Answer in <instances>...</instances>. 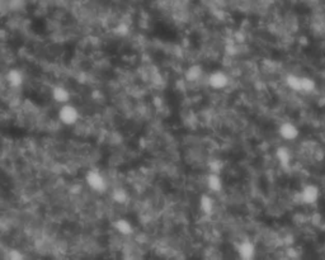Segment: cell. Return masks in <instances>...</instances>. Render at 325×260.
Instances as JSON below:
<instances>
[{"label":"cell","instance_id":"30bf717a","mask_svg":"<svg viewBox=\"0 0 325 260\" xmlns=\"http://www.w3.org/2000/svg\"><path fill=\"white\" fill-rule=\"evenodd\" d=\"M113 226H115V230L122 236H130L133 234L132 223L128 220H126V218H118V220L115 221Z\"/></svg>","mask_w":325,"mask_h":260},{"label":"cell","instance_id":"277c9868","mask_svg":"<svg viewBox=\"0 0 325 260\" xmlns=\"http://www.w3.org/2000/svg\"><path fill=\"white\" fill-rule=\"evenodd\" d=\"M299 198H300V202L303 205L313 206L320 198V190H319V188L315 184H308L301 189Z\"/></svg>","mask_w":325,"mask_h":260},{"label":"cell","instance_id":"8fae6325","mask_svg":"<svg viewBox=\"0 0 325 260\" xmlns=\"http://www.w3.org/2000/svg\"><path fill=\"white\" fill-rule=\"evenodd\" d=\"M202 75H203L202 68H201L200 65H197V64L191 65L184 73L185 80H187L188 83H197V81L202 78Z\"/></svg>","mask_w":325,"mask_h":260},{"label":"cell","instance_id":"e0dca14e","mask_svg":"<svg viewBox=\"0 0 325 260\" xmlns=\"http://www.w3.org/2000/svg\"><path fill=\"white\" fill-rule=\"evenodd\" d=\"M210 170H211V173H218V174H221V171H223V169H224V165H223V163H221V161H219V160H213V161H211L210 163Z\"/></svg>","mask_w":325,"mask_h":260},{"label":"cell","instance_id":"ac0fdd59","mask_svg":"<svg viewBox=\"0 0 325 260\" xmlns=\"http://www.w3.org/2000/svg\"><path fill=\"white\" fill-rule=\"evenodd\" d=\"M8 256H9V259H13V260H22L23 259V254L19 253L18 250H12L9 254H8Z\"/></svg>","mask_w":325,"mask_h":260},{"label":"cell","instance_id":"7a4b0ae2","mask_svg":"<svg viewBox=\"0 0 325 260\" xmlns=\"http://www.w3.org/2000/svg\"><path fill=\"white\" fill-rule=\"evenodd\" d=\"M85 183L92 190L97 193H104L107 190V179L98 170H89L85 175Z\"/></svg>","mask_w":325,"mask_h":260},{"label":"cell","instance_id":"9a60e30c","mask_svg":"<svg viewBox=\"0 0 325 260\" xmlns=\"http://www.w3.org/2000/svg\"><path fill=\"white\" fill-rule=\"evenodd\" d=\"M315 81L309 76H303L301 78V93H311L315 90Z\"/></svg>","mask_w":325,"mask_h":260},{"label":"cell","instance_id":"5b68a950","mask_svg":"<svg viewBox=\"0 0 325 260\" xmlns=\"http://www.w3.org/2000/svg\"><path fill=\"white\" fill-rule=\"evenodd\" d=\"M278 133H280V136L283 138V140L293 141L299 137L300 131H299L297 126L293 125L292 122H283L282 125H280Z\"/></svg>","mask_w":325,"mask_h":260},{"label":"cell","instance_id":"7c38bea8","mask_svg":"<svg viewBox=\"0 0 325 260\" xmlns=\"http://www.w3.org/2000/svg\"><path fill=\"white\" fill-rule=\"evenodd\" d=\"M200 208H201V211L205 213V215H207V216L212 215L213 210H215V200H213V198L208 194L201 195Z\"/></svg>","mask_w":325,"mask_h":260},{"label":"cell","instance_id":"8992f818","mask_svg":"<svg viewBox=\"0 0 325 260\" xmlns=\"http://www.w3.org/2000/svg\"><path fill=\"white\" fill-rule=\"evenodd\" d=\"M5 81L12 89H19L24 84V74L18 69H10L5 75Z\"/></svg>","mask_w":325,"mask_h":260},{"label":"cell","instance_id":"5bb4252c","mask_svg":"<svg viewBox=\"0 0 325 260\" xmlns=\"http://www.w3.org/2000/svg\"><path fill=\"white\" fill-rule=\"evenodd\" d=\"M286 84L293 92L301 93V76L295 75V74H288L286 76Z\"/></svg>","mask_w":325,"mask_h":260},{"label":"cell","instance_id":"6da1fadb","mask_svg":"<svg viewBox=\"0 0 325 260\" xmlns=\"http://www.w3.org/2000/svg\"><path fill=\"white\" fill-rule=\"evenodd\" d=\"M58 118L59 122L64 126H68V127H71V126H76L80 121L82 114L80 110L76 105L71 104L70 102L65 103V104L60 105L58 110Z\"/></svg>","mask_w":325,"mask_h":260},{"label":"cell","instance_id":"52a82bcc","mask_svg":"<svg viewBox=\"0 0 325 260\" xmlns=\"http://www.w3.org/2000/svg\"><path fill=\"white\" fill-rule=\"evenodd\" d=\"M51 98H52V100L55 103L63 105L65 103L70 102L71 94L69 92V89H66L64 85H56L51 90Z\"/></svg>","mask_w":325,"mask_h":260},{"label":"cell","instance_id":"9c48e42d","mask_svg":"<svg viewBox=\"0 0 325 260\" xmlns=\"http://www.w3.org/2000/svg\"><path fill=\"white\" fill-rule=\"evenodd\" d=\"M238 253L241 259H245V260L253 259L255 256V245L252 243V241L245 240L243 241V243L239 244Z\"/></svg>","mask_w":325,"mask_h":260},{"label":"cell","instance_id":"ba28073f","mask_svg":"<svg viewBox=\"0 0 325 260\" xmlns=\"http://www.w3.org/2000/svg\"><path fill=\"white\" fill-rule=\"evenodd\" d=\"M206 185H207V188L212 193L221 192L224 188L223 178L218 173H210L207 175V178H206Z\"/></svg>","mask_w":325,"mask_h":260},{"label":"cell","instance_id":"4fadbf2b","mask_svg":"<svg viewBox=\"0 0 325 260\" xmlns=\"http://www.w3.org/2000/svg\"><path fill=\"white\" fill-rule=\"evenodd\" d=\"M276 158L280 161L281 165L283 166H288L291 164V160H292L291 153L288 151L287 148H285V146H281V148L277 149V151H276Z\"/></svg>","mask_w":325,"mask_h":260},{"label":"cell","instance_id":"2e32d148","mask_svg":"<svg viewBox=\"0 0 325 260\" xmlns=\"http://www.w3.org/2000/svg\"><path fill=\"white\" fill-rule=\"evenodd\" d=\"M127 193H126L125 189H115L112 193V199L115 200L116 203H118V205H123V203L127 202Z\"/></svg>","mask_w":325,"mask_h":260},{"label":"cell","instance_id":"3957f363","mask_svg":"<svg viewBox=\"0 0 325 260\" xmlns=\"http://www.w3.org/2000/svg\"><path fill=\"white\" fill-rule=\"evenodd\" d=\"M230 84L228 74L224 73L223 70H215L207 76V85L212 88L213 90H223Z\"/></svg>","mask_w":325,"mask_h":260}]
</instances>
